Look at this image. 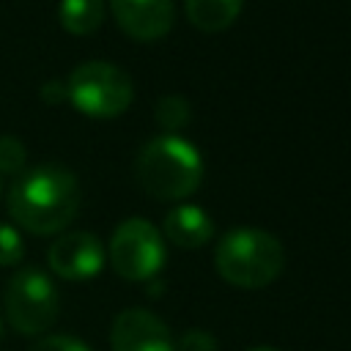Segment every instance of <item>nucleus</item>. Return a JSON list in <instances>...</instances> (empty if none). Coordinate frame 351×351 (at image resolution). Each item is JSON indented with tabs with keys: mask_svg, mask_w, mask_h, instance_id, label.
<instances>
[{
	"mask_svg": "<svg viewBox=\"0 0 351 351\" xmlns=\"http://www.w3.org/2000/svg\"><path fill=\"white\" fill-rule=\"evenodd\" d=\"M80 208L77 176L55 162L36 165L16 176L8 189L11 219L33 236H55L71 225Z\"/></svg>",
	"mask_w": 351,
	"mask_h": 351,
	"instance_id": "f257e3e1",
	"label": "nucleus"
},
{
	"mask_svg": "<svg viewBox=\"0 0 351 351\" xmlns=\"http://www.w3.org/2000/svg\"><path fill=\"white\" fill-rule=\"evenodd\" d=\"M134 176L145 195L156 200H184L203 181V159L184 137L162 134L140 148Z\"/></svg>",
	"mask_w": 351,
	"mask_h": 351,
	"instance_id": "f03ea898",
	"label": "nucleus"
},
{
	"mask_svg": "<svg viewBox=\"0 0 351 351\" xmlns=\"http://www.w3.org/2000/svg\"><path fill=\"white\" fill-rule=\"evenodd\" d=\"M214 266L236 288H263L280 277L285 250L280 239L261 228H230L217 244Z\"/></svg>",
	"mask_w": 351,
	"mask_h": 351,
	"instance_id": "7ed1b4c3",
	"label": "nucleus"
},
{
	"mask_svg": "<svg viewBox=\"0 0 351 351\" xmlns=\"http://www.w3.org/2000/svg\"><path fill=\"white\" fill-rule=\"evenodd\" d=\"M132 99H134V88L129 74L107 60L80 63L66 77V101L88 118L96 121L115 118L126 112Z\"/></svg>",
	"mask_w": 351,
	"mask_h": 351,
	"instance_id": "20e7f679",
	"label": "nucleus"
},
{
	"mask_svg": "<svg viewBox=\"0 0 351 351\" xmlns=\"http://www.w3.org/2000/svg\"><path fill=\"white\" fill-rule=\"evenodd\" d=\"M5 318L22 335L47 332L60 310L58 288L41 269H19L5 285Z\"/></svg>",
	"mask_w": 351,
	"mask_h": 351,
	"instance_id": "39448f33",
	"label": "nucleus"
},
{
	"mask_svg": "<svg viewBox=\"0 0 351 351\" xmlns=\"http://www.w3.org/2000/svg\"><path fill=\"white\" fill-rule=\"evenodd\" d=\"M110 263L115 274L132 282L156 277L165 263V244L159 230L140 217L123 219L110 239Z\"/></svg>",
	"mask_w": 351,
	"mask_h": 351,
	"instance_id": "423d86ee",
	"label": "nucleus"
},
{
	"mask_svg": "<svg viewBox=\"0 0 351 351\" xmlns=\"http://www.w3.org/2000/svg\"><path fill=\"white\" fill-rule=\"evenodd\" d=\"M104 244L88 230H69L47 252L49 269L63 280H93L104 266Z\"/></svg>",
	"mask_w": 351,
	"mask_h": 351,
	"instance_id": "0eeeda50",
	"label": "nucleus"
},
{
	"mask_svg": "<svg viewBox=\"0 0 351 351\" xmlns=\"http://www.w3.org/2000/svg\"><path fill=\"white\" fill-rule=\"evenodd\" d=\"M110 346L112 351H176L167 324L143 307H129L115 315Z\"/></svg>",
	"mask_w": 351,
	"mask_h": 351,
	"instance_id": "6e6552de",
	"label": "nucleus"
},
{
	"mask_svg": "<svg viewBox=\"0 0 351 351\" xmlns=\"http://www.w3.org/2000/svg\"><path fill=\"white\" fill-rule=\"evenodd\" d=\"M118 27L134 41L165 38L173 27V0H110Z\"/></svg>",
	"mask_w": 351,
	"mask_h": 351,
	"instance_id": "1a4fd4ad",
	"label": "nucleus"
},
{
	"mask_svg": "<svg viewBox=\"0 0 351 351\" xmlns=\"http://www.w3.org/2000/svg\"><path fill=\"white\" fill-rule=\"evenodd\" d=\"M165 236L181 247V250H197L214 236V222L211 217L192 203H181L167 211L165 217Z\"/></svg>",
	"mask_w": 351,
	"mask_h": 351,
	"instance_id": "9d476101",
	"label": "nucleus"
},
{
	"mask_svg": "<svg viewBox=\"0 0 351 351\" xmlns=\"http://www.w3.org/2000/svg\"><path fill=\"white\" fill-rule=\"evenodd\" d=\"M244 0H186V19L200 33H219L228 30L236 16L241 14Z\"/></svg>",
	"mask_w": 351,
	"mask_h": 351,
	"instance_id": "9b49d317",
	"label": "nucleus"
},
{
	"mask_svg": "<svg viewBox=\"0 0 351 351\" xmlns=\"http://www.w3.org/2000/svg\"><path fill=\"white\" fill-rule=\"evenodd\" d=\"M58 22L71 36H90L104 22V0H60Z\"/></svg>",
	"mask_w": 351,
	"mask_h": 351,
	"instance_id": "f8f14e48",
	"label": "nucleus"
},
{
	"mask_svg": "<svg viewBox=\"0 0 351 351\" xmlns=\"http://www.w3.org/2000/svg\"><path fill=\"white\" fill-rule=\"evenodd\" d=\"M154 115H156V121H159V126H162V129L176 132V129H181V126H186V123H189L192 107H189V101H186L184 96L170 93V96H162V99L156 101Z\"/></svg>",
	"mask_w": 351,
	"mask_h": 351,
	"instance_id": "ddd939ff",
	"label": "nucleus"
},
{
	"mask_svg": "<svg viewBox=\"0 0 351 351\" xmlns=\"http://www.w3.org/2000/svg\"><path fill=\"white\" fill-rule=\"evenodd\" d=\"M27 151L19 137L14 134H0V173L3 176H19L25 173Z\"/></svg>",
	"mask_w": 351,
	"mask_h": 351,
	"instance_id": "4468645a",
	"label": "nucleus"
},
{
	"mask_svg": "<svg viewBox=\"0 0 351 351\" xmlns=\"http://www.w3.org/2000/svg\"><path fill=\"white\" fill-rule=\"evenodd\" d=\"M25 258V241L16 228L0 222V266H16Z\"/></svg>",
	"mask_w": 351,
	"mask_h": 351,
	"instance_id": "2eb2a0df",
	"label": "nucleus"
},
{
	"mask_svg": "<svg viewBox=\"0 0 351 351\" xmlns=\"http://www.w3.org/2000/svg\"><path fill=\"white\" fill-rule=\"evenodd\" d=\"M27 351H90V348L80 337H71V335H47L36 340Z\"/></svg>",
	"mask_w": 351,
	"mask_h": 351,
	"instance_id": "dca6fc26",
	"label": "nucleus"
},
{
	"mask_svg": "<svg viewBox=\"0 0 351 351\" xmlns=\"http://www.w3.org/2000/svg\"><path fill=\"white\" fill-rule=\"evenodd\" d=\"M176 351H217V340L206 329H186L178 337Z\"/></svg>",
	"mask_w": 351,
	"mask_h": 351,
	"instance_id": "f3484780",
	"label": "nucleus"
},
{
	"mask_svg": "<svg viewBox=\"0 0 351 351\" xmlns=\"http://www.w3.org/2000/svg\"><path fill=\"white\" fill-rule=\"evenodd\" d=\"M41 99L47 101V104H60V101H66V80L60 82V80H49V82H44V88H41Z\"/></svg>",
	"mask_w": 351,
	"mask_h": 351,
	"instance_id": "a211bd4d",
	"label": "nucleus"
},
{
	"mask_svg": "<svg viewBox=\"0 0 351 351\" xmlns=\"http://www.w3.org/2000/svg\"><path fill=\"white\" fill-rule=\"evenodd\" d=\"M250 351H277V348H269V346H258V348H250Z\"/></svg>",
	"mask_w": 351,
	"mask_h": 351,
	"instance_id": "6ab92c4d",
	"label": "nucleus"
},
{
	"mask_svg": "<svg viewBox=\"0 0 351 351\" xmlns=\"http://www.w3.org/2000/svg\"><path fill=\"white\" fill-rule=\"evenodd\" d=\"M0 332H3V321H0Z\"/></svg>",
	"mask_w": 351,
	"mask_h": 351,
	"instance_id": "aec40b11",
	"label": "nucleus"
}]
</instances>
